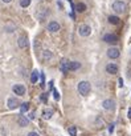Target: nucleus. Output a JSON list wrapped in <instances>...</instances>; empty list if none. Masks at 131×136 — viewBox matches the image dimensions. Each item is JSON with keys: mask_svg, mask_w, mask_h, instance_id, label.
Wrapping results in <instances>:
<instances>
[{"mask_svg": "<svg viewBox=\"0 0 131 136\" xmlns=\"http://www.w3.org/2000/svg\"><path fill=\"white\" fill-rule=\"evenodd\" d=\"M78 92L82 95V96H87L90 93V89H92V85H90V83L89 82H86V80H82V82H79L78 83Z\"/></svg>", "mask_w": 131, "mask_h": 136, "instance_id": "nucleus-1", "label": "nucleus"}, {"mask_svg": "<svg viewBox=\"0 0 131 136\" xmlns=\"http://www.w3.org/2000/svg\"><path fill=\"white\" fill-rule=\"evenodd\" d=\"M111 8H113L114 12H117V13H122V12L126 11L127 6H126L124 2H122V0H115V2L111 4Z\"/></svg>", "mask_w": 131, "mask_h": 136, "instance_id": "nucleus-2", "label": "nucleus"}, {"mask_svg": "<svg viewBox=\"0 0 131 136\" xmlns=\"http://www.w3.org/2000/svg\"><path fill=\"white\" fill-rule=\"evenodd\" d=\"M78 33H79V36H82V37H87V36L92 33L90 26H87V24H81V26L78 27Z\"/></svg>", "mask_w": 131, "mask_h": 136, "instance_id": "nucleus-3", "label": "nucleus"}, {"mask_svg": "<svg viewBox=\"0 0 131 136\" xmlns=\"http://www.w3.org/2000/svg\"><path fill=\"white\" fill-rule=\"evenodd\" d=\"M12 91H13V93H16L17 96H24L25 92H27V88H25L23 84H15V85L12 87Z\"/></svg>", "mask_w": 131, "mask_h": 136, "instance_id": "nucleus-4", "label": "nucleus"}, {"mask_svg": "<svg viewBox=\"0 0 131 136\" xmlns=\"http://www.w3.org/2000/svg\"><path fill=\"white\" fill-rule=\"evenodd\" d=\"M48 15H49V8H47V7L40 8V9L37 11V13H36V16H37L38 20H44V19H47Z\"/></svg>", "mask_w": 131, "mask_h": 136, "instance_id": "nucleus-5", "label": "nucleus"}, {"mask_svg": "<svg viewBox=\"0 0 131 136\" xmlns=\"http://www.w3.org/2000/svg\"><path fill=\"white\" fill-rule=\"evenodd\" d=\"M102 107H103V109H106V111H113V109L115 108V103H114V100H111V99H106V100L102 102Z\"/></svg>", "mask_w": 131, "mask_h": 136, "instance_id": "nucleus-6", "label": "nucleus"}, {"mask_svg": "<svg viewBox=\"0 0 131 136\" xmlns=\"http://www.w3.org/2000/svg\"><path fill=\"white\" fill-rule=\"evenodd\" d=\"M119 55H121V52L117 47H111V48L107 49V56L110 57V59H118Z\"/></svg>", "mask_w": 131, "mask_h": 136, "instance_id": "nucleus-7", "label": "nucleus"}, {"mask_svg": "<svg viewBox=\"0 0 131 136\" xmlns=\"http://www.w3.org/2000/svg\"><path fill=\"white\" fill-rule=\"evenodd\" d=\"M17 46H19V48H21V49L28 48V46H29L28 39H27L25 36H20V37L17 39Z\"/></svg>", "mask_w": 131, "mask_h": 136, "instance_id": "nucleus-8", "label": "nucleus"}, {"mask_svg": "<svg viewBox=\"0 0 131 136\" xmlns=\"http://www.w3.org/2000/svg\"><path fill=\"white\" fill-rule=\"evenodd\" d=\"M60 28H61V26L57 23V22H50L49 24H48V31L49 32H52V33H56V32H58L60 31Z\"/></svg>", "mask_w": 131, "mask_h": 136, "instance_id": "nucleus-9", "label": "nucleus"}, {"mask_svg": "<svg viewBox=\"0 0 131 136\" xmlns=\"http://www.w3.org/2000/svg\"><path fill=\"white\" fill-rule=\"evenodd\" d=\"M103 42H106V43H117L118 42V36H115L113 33H106L103 36Z\"/></svg>", "mask_w": 131, "mask_h": 136, "instance_id": "nucleus-10", "label": "nucleus"}, {"mask_svg": "<svg viewBox=\"0 0 131 136\" xmlns=\"http://www.w3.org/2000/svg\"><path fill=\"white\" fill-rule=\"evenodd\" d=\"M106 72L107 73H110V75H115L118 72V66L114 64V63H109L106 66Z\"/></svg>", "mask_w": 131, "mask_h": 136, "instance_id": "nucleus-11", "label": "nucleus"}, {"mask_svg": "<svg viewBox=\"0 0 131 136\" xmlns=\"http://www.w3.org/2000/svg\"><path fill=\"white\" fill-rule=\"evenodd\" d=\"M41 57H42V60H50V59H53V52L52 51H49V49H44L42 51V53H41Z\"/></svg>", "mask_w": 131, "mask_h": 136, "instance_id": "nucleus-12", "label": "nucleus"}, {"mask_svg": "<svg viewBox=\"0 0 131 136\" xmlns=\"http://www.w3.org/2000/svg\"><path fill=\"white\" fill-rule=\"evenodd\" d=\"M60 69H61V72H64V73L69 72V60H66V59L61 60V64H60Z\"/></svg>", "mask_w": 131, "mask_h": 136, "instance_id": "nucleus-13", "label": "nucleus"}, {"mask_svg": "<svg viewBox=\"0 0 131 136\" xmlns=\"http://www.w3.org/2000/svg\"><path fill=\"white\" fill-rule=\"evenodd\" d=\"M7 104H8V108L9 109H15V108H17L19 107V102L16 100V99H13V98H9L8 99V102H7Z\"/></svg>", "mask_w": 131, "mask_h": 136, "instance_id": "nucleus-14", "label": "nucleus"}, {"mask_svg": "<svg viewBox=\"0 0 131 136\" xmlns=\"http://www.w3.org/2000/svg\"><path fill=\"white\" fill-rule=\"evenodd\" d=\"M17 123H19V125H21V127H27V125L29 124V120L25 118L24 115H20V118L17 119Z\"/></svg>", "mask_w": 131, "mask_h": 136, "instance_id": "nucleus-15", "label": "nucleus"}, {"mask_svg": "<svg viewBox=\"0 0 131 136\" xmlns=\"http://www.w3.org/2000/svg\"><path fill=\"white\" fill-rule=\"evenodd\" d=\"M107 20H109V23H110V24H114V26H117V24H119V17L118 16H115V15H111V16H109V19H107Z\"/></svg>", "mask_w": 131, "mask_h": 136, "instance_id": "nucleus-16", "label": "nucleus"}, {"mask_svg": "<svg viewBox=\"0 0 131 136\" xmlns=\"http://www.w3.org/2000/svg\"><path fill=\"white\" fill-rule=\"evenodd\" d=\"M79 68H81V64L78 62H69V71H76Z\"/></svg>", "mask_w": 131, "mask_h": 136, "instance_id": "nucleus-17", "label": "nucleus"}, {"mask_svg": "<svg viewBox=\"0 0 131 136\" xmlns=\"http://www.w3.org/2000/svg\"><path fill=\"white\" fill-rule=\"evenodd\" d=\"M52 115H53V111L52 109H44L42 111V118L45 119V120H49L52 118Z\"/></svg>", "mask_w": 131, "mask_h": 136, "instance_id": "nucleus-18", "label": "nucleus"}, {"mask_svg": "<svg viewBox=\"0 0 131 136\" xmlns=\"http://www.w3.org/2000/svg\"><path fill=\"white\" fill-rule=\"evenodd\" d=\"M37 80H38V71L33 69L31 73V82H32V84H35V83H37Z\"/></svg>", "mask_w": 131, "mask_h": 136, "instance_id": "nucleus-19", "label": "nucleus"}, {"mask_svg": "<svg viewBox=\"0 0 131 136\" xmlns=\"http://www.w3.org/2000/svg\"><path fill=\"white\" fill-rule=\"evenodd\" d=\"M76 11L77 12H85L86 11V4L85 3H78L76 6Z\"/></svg>", "mask_w": 131, "mask_h": 136, "instance_id": "nucleus-20", "label": "nucleus"}, {"mask_svg": "<svg viewBox=\"0 0 131 136\" xmlns=\"http://www.w3.org/2000/svg\"><path fill=\"white\" fill-rule=\"evenodd\" d=\"M68 132H69L70 136H77V128H76L74 125H70V127L68 128Z\"/></svg>", "mask_w": 131, "mask_h": 136, "instance_id": "nucleus-21", "label": "nucleus"}, {"mask_svg": "<svg viewBox=\"0 0 131 136\" xmlns=\"http://www.w3.org/2000/svg\"><path fill=\"white\" fill-rule=\"evenodd\" d=\"M28 109H29V104H28V103H21V105H20V111H21V113L27 112Z\"/></svg>", "mask_w": 131, "mask_h": 136, "instance_id": "nucleus-22", "label": "nucleus"}, {"mask_svg": "<svg viewBox=\"0 0 131 136\" xmlns=\"http://www.w3.org/2000/svg\"><path fill=\"white\" fill-rule=\"evenodd\" d=\"M20 6L23 8H27L31 6V0H20Z\"/></svg>", "mask_w": 131, "mask_h": 136, "instance_id": "nucleus-23", "label": "nucleus"}, {"mask_svg": "<svg viewBox=\"0 0 131 136\" xmlns=\"http://www.w3.org/2000/svg\"><path fill=\"white\" fill-rule=\"evenodd\" d=\"M15 29H16V26H15V24H8V26L5 27V31H7V32H11V33L15 32Z\"/></svg>", "mask_w": 131, "mask_h": 136, "instance_id": "nucleus-24", "label": "nucleus"}, {"mask_svg": "<svg viewBox=\"0 0 131 136\" xmlns=\"http://www.w3.org/2000/svg\"><path fill=\"white\" fill-rule=\"evenodd\" d=\"M41 85H42V87L45 85V75H44V73L41 75Z\"/></svg>", "mask_w": 131, "mask_h": 136, "instance_id": "nucleus-25", "label": "nucleus"}, {"mask_svg": "<svg viewBox=\"0 0 131 136\" xmlns=\"http://www.w3.org/2000/svg\"><path fill=\"white\" fill-rule=\"evenodd\" d=\"M53 93H54V99H56V100H58V99H60V95H58L57 89H53Z\"/></svg>", "mask_w": 131, "mask_h": 136, "instance_id": "nucleus-26", "label": "nucleus"}, {"mask_svg": "<svg viewBox=\"0 0 131 136\" xmlns=\"http://www.w3.org/2000/svg\"><path fill=\"white\" fill-rule=\"evenodd\" d=\"M28 136H40V135H38L37 132H35V131H32V132H29V133H28Z\"/></svg>", "mask_w": 131, "mask_h": 136, "instance_id": "nucleus-27", "label": "nucleus"}, {"mask_svg": "<svg viewBox=\"0 0 131 136\" xmlns=\"http://www.w3.org/2000/svg\"><path fill=\"white\" fill-rule=\"evenodd\" d=\"M113 131H114V124H110V127H109V132L111 133Z\"/></svg>", "mask_w": 131, "mask_h": 136, "instance_id": "nucleus-28", "label": "nucleus"}, {"mask_svg": "<svg viewBox=\"0 0 131 136\" xmlns=\"http://www.w3.org/2000/svg\"><path fill=\"white\" fill-rule=\"evenodd\" d=\"M41 100H44V102H47V93L41 96Z\"/></svg>", "mask_w": 131, "mask_h": 136, "instance_id": "nucleus-29", "label": "nucleus"}, {"mask_svg": "<svg viewBox=\"0 0 131 136\" xmlns=\"http://www.w3.org/2000/svg\"><path fill=\"white\" fill-rule=\"evenodd\" d=\"M127 115H128V118L131 119V108H128V112H127Z\"/></svg>", "mask_w": 131, "mask_h": 136, "instance_id": "nucleus-30", "label": "nucleus"}, {"mask_svg": "<svg viewBox=\"0 0 131 136\" xmlns=\"http://www.w3.org/2000/svg\"><path fill=\"white\" fill-rule=\"evenodd\" d=\"M119 87H123V80L119 79Z\"/></svg>", "mask_w": 131, "mask_h": 136, "instance_id": "nucleus-31", "label": "nucleus"}, {"mask_svg": "<svg viewBox=\"0 0 131 136\" xmlns=\"http://www.w3.org/2000/svg\"><path fill=\"white\" fill-rule=\"evenodd\" d=\"M2 2H3V3H7V4H8V3H11V2H12V0H2Z\"/></svg>", "mask_w": 131, "mask_h": 136, "instance_id": "nucleus-32", "label": "nucleus"}, {"mask_svg": "<svg viewBox=\"0 0 131 136\" xmlns=\"http://www.w3.org/2000/svg\"><path fill=\"white\" fill-rule=\"evenodd\" d=\"M29 119H32V120L35 119V115H33V113H31V115H29Z\"/></svg>", "mask_w": 131, "mask_h": 136, "instance_id": "nucleus-33", "label": "nucleus"}]
</instances>
